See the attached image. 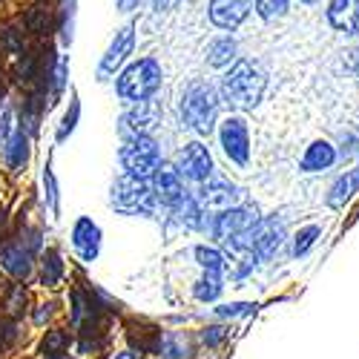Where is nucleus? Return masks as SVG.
<instances>
[{
    "label": "nucleus",
    "mask_w": 359,
    "mask_h": 359,
    "mask_svg": "<svg viewBox=\"0 0 359 359\" xmlns=\"http://www.w3.org/2000/svg\"><path fill=\"white\" fill-rule=\"evenodd\" d=\"M219 141H222V149H224V156L238 164V167H245L248 158H250V130H248V121L242 115H227L222 127H219Z\"/></svg>",
    "instance_id": "7"
},
{
    "label": "nucleus",
    "mask_w": 359,
    "mask_h": 359,
    "mask_svg": "<svg viewBox=\"0 0 359 359\" xmlns=\"http://www.w3.org/2000/svg\"><path fill=\"white\" fill-rule=\"evenodd\" d=\"M285 242H287V227H285V222L282 219H276V216H271V219H262L259 224H256V230H253V256L256 259H262V262H267V259H273L282 248H285Z\"/></svg>",
    "instance_id": "8"
},
{
    "label": "nucleus",
    "mask_w": 359,
    "mask_h": 359,
    "mask_svg": "<svg viewBox=\"0 0 359 359\" xmlns=\"http://www.w3.org/2000/svg\"><path fill=\"white\" fill-rule=\"evenodd\" d=\"M222 290H224V285H222V276L219 273H204L196 282V287H193L198 302H216V299L222 296Z\"/></svg>",
    "instance_id": "25"
},
{
    "label": "nucleus",
    "mask_w": 359,
    "mask_h": 359,
    "mask_svg": "<svg viewBox=\"0 0 359 359\" xmlns=\"http://www.w3.org/2000/svg\"><path fill=\"white\" fill-rule=\"evenodd\" d=\"M72 248L83 262H93L101 250V227L93 219L81 216L72 227Z\"/></svg>",
    "instance_id": "15"
},
{
    "label": "nucleus",
    "mask_w": 359,
    "mask_h": 359,
    "mask_svg": "<svg viewBox=\"0 0 359 359\" xmlns=\"http://www.w3.org/2000/svg\"><path fill=\"white\" fill-rule=\"evenodd\" d=\"M348 69L359 78V46H353V49L348 52Z\"/></svg>",
    "instance_id": "35"
},
{
    "label": "nucleus",
    "mask_w": 359,
    "mask_h": 359,
    "mask_svg": "<svg viewBox=\"0 0 359 359\" xmlns=\"http://www.w3.org/2000/svg\"><path fill=\"white\" fill-rule=\"evenodd\" d=\"M0 267L15 279H26L32 273V253L18 245H6V248H0Z\"/></svg>",
    "instance_id": "19"
},
{
    "label": "nucleus",
    "mask_w": 359,
    "mask_h": 359,
    "mask_svg": "<svg viewBox=\"0 0 359 359\" xmlns=\"http://www.w3.org/2000/svg\"><path fill=\"white\" fill-rule=\"evenodd\" d=\"M69 342H72V337H69L67 331H49V334L43 337V342H41V351H43V356H49V353H64V351L69 348Z\"/></svg>",
    "instance_id": "28"
},
{
    "label": "nucleus",
    "mask_w": 359,
    "mask_h": 359,
    "mask_svg": "<svg viewBox=\"0 0 359 359\" xmlns=\"http://www.w3.org/2000/svg\"><path fill=\"white\" fill-rule=\"evenodd\" d=\"M299 4H308V6H313V4H319V0H299Z\"/></svg>",
    "instance_id": "41"
},
{
    "label": "nucleus",
    "mask_w": 359,
    "mask_h": 359,
    "mask_svg": "<svg viewBox=\"0 0 359 359\" xmlns=\"http://www.w3.org/2000/svg\"><path fill=\"white\" fill-rule=\"evenodd\" d=\"M359 193V164L339 172L334 178V184L327 187V196H325V204L331 207V210H342V207Z\"/></svg>",
    "instance_id": "16"
},
{
    "label": "nucleus",
    "mask_w": 359,
    "mask_h": 359,
    "mask_svg": "<svg viewBox=\"0 0 359 359\" xmlns=\"http://www.w3.org/2000/svg\"><path fill=\"white\" fill-rule=\"evenodd\" d=\"M250 9H253L250 0H210V9H207V15H210V23L216 29L233 32V29H238L248 20Z\"/></svg>",
    "instance_id": "11"
},
{
    "label": "nucleus",
    "mask_w": 359,
    "mask_h": 359,
    "mask_svg": "<svg viewBox=\"0 0 359 359\" xmlns=\"http://www.w3.org/2000/svg\"><path fill=\"white\" fill-rule=\"evenodd\" d=\"M178 4V0H153V6L161 12V9H170V6H175Z\"/></svg>",
    "instance_id": "38"
},
{
    "label": "nucleus",
    "mask_w": 359,
    "mask_h": 359,
    "mask_svg": "<svg viewBox=\"0 0 359 359\" xmlns=\"http://www.w3.org/2000/svg\"><path fill=\"white\" fill-rule=\"evenodd\" d=\"M49 313H52V305H41V308L35 311V325H43V322L49 319Z\"/></svg>",
    "instance_id": "36"
},
{
    "label": "nucleus",
    "mask_w": 359,
    "mask_h": 359,
    "mask_svg": "<svg viewBox=\"0 0 359 359\" xmlns=\"http://www.w3.org/2000/svg\"><path fill=\"white\" fill-rule=\"evenodd\" d=\"M319 236H322V227L319 224H308L302 227L296 236H293V259H302L316 242H319Z\"/></svg>",
    "instance_id": "26"
},
{
    "label": "nucleus",
    "mask_w": 359,
    "mask_h": 359,
    "mask_svg": "<svg viewBox=\"0 0 359 359\" xmlns=\"http://www.w3.org/2000/svg\"><path fill=\"white\" fill-rule=\"evenodd\" d=\"M161 86V64L156 57H141V61L130 64L121 75H118V95L130 104H138V101H149L156 95V89Z\"/></svg>",
    "instance_id": "4"
},
{
    "label": "nucleus",
    "mask_w": 359,
    "mask_h": 359,
    "mask_svg": "<svg viewBox=\"0 0 359 359\" xmlns=\"http://www.w3.org/2000/svg\"><path fill=\"white\" fill-rule=\"evenodd\" d=\"M61 276H64V262H61V253L49 248V250L43 253V262H41V282H43L46 287H55L57 282H61Z\"/></svg>",
    "instance_id": "22"
},
{
    "label": "nucleus",
    "mask_w": 359,
    "mask_h": 359,
    "mask_svg": "<svg viewBox=\"0 0 359 359\" xmlns=\"http://www.w3.org/2000/svg\"><path fill=\"white\" fill-rule=\"evenodd\" d=\"M196 262L204 267V273H224V267H227V262H224V253L222 250H216V248H207V245H198L196 248Z\"/></svg>",
    "instance_id": "24"
},
{
    "label": "nucleus",
    "mask_w": 359,
    "mask_h": 359,
    "mask_svg": "<svg viewBox=\"0 0 359 359\" xmlns=\"http://www.w3.org/2000/svg\"><path fill=\"white\" fill-rule=\"evenodd\" d=\"M153 187L147 184V178H135V175H124L118 178L112 187V207L118 213H153Z\"/></svg>",
    "instance_id": "6"
},
{
    "label": "nucleus",
    "mask_w": 359,
    "mask_h": 359,
    "mask_svg": "<svg viewBox=\"0 0 359 359\" xmlns=\"http://www.w3.org/2000/svg\"><path fill=\"white\" fill-rule=\"evenodd\" d=\"M175 170L182 172V178H187V182H207V178L213 175V156H210V149H207L201 141H193L187 144L182 153H178V164Z\"/></svg>",
    "instance_id": "9"
},
{
    "label": "nucleus",
    "mask_w": 359,
    "mask_h": 359,
    "mask_svg": "<svg viewBox=\"0 0 359 359\" xmlns=\"http://www.w3.org/2000/svg\"><path fill=\"white\" fill-rule=\"evenodd\" d=\"M337 161H339L337 144L327 141V138H316V141L308 144L302 161H299V170L302 172H325V170H331Z\"/></svg>",
    "instance_id": "14"
},
{
    "label": "nucleus",
    "mask_w": 359,
    "mask_h": 359,
    "mask_svg": "<svg viewBox=\"0 0 359 359\" xmlns=\"http://www.w3.org/2000/svg\"><path fill=\"white\" fill-rule=\"evenodd\" d=\"M236 198H238V187L230 184L227 178H222V175H210L207 182H201V190L196 196V201L201 204V210L204 213L210 210L213 216L222 213V210H227V207H233Z\"/></svg>",
    "instance_id": "10"
},
{
    "label": "nucleus",
    "mask_w": 359,
    "mask_h": 359,
    "mask_svg": "<svg viewBox=\"0 0 359 359\" xmlns=\"http://www.w3.org/2000/svg\"><path fill=\"white\" fill-rule=\"evenodd\" d=\"M158 353L167 359H187V353H190L187 337L184 334H164L158 339Z\"/></svg>",
    "instance_id": "23"
},
{
    "label": "nucleus",
    "mask_w": 359,
    "mask_h": 359,
    "mask_svg": "<svg viewBox=\"0 0 359 359\" xmlns=\"http://www.w3.org/2000/svg\"><path fill=\"white\" fill-rule=\"evenodd\" d=\"M43 187H46V204H49V210L57 216V184H55L52 170L43 172Z\"/></svg>",
    "instance_id": "33"
},
{
    "label": "nucleus",
    "mask_w": 359,
    "mask_h": 359,
    "mask_svg": "<svg viewBox=\"0 0 359 359\" xmlns=\"http://www.w3.org/2000/svg\"><path fill=\"white\" fill-rule=\"evenodd\" d=\"M121 164L127 175L153 178V172L161 167V149L149 135H130V141L121 147Z\"/></svg>",
    "instance_id": "5"
},
{
    "label": "nucleus",
    "mask_w": 359,
    "mask_h": 359,
    "mask_svg": "<svg viewBox=\"0 0 359 359\" xmlns=\"http://www.w3.org/2000/svg\"><path fill=\"white\" fill-rule=\"evenodd\" d=\"M236 52H238V46H236V41H233L230 35L216 38L210 46H207V64L216 67V69H222V67H227V64L236 61Z\"/></svg>",
    "instance_id": "21"
},
{
    "label": "nucleus",
    "mask_w": 359,
    "mask_h": 359,
    "mask_svg": "<svg viewBox=\"0 0 359 359\" xmlns=\"http://www.w3.org/2000/svg\"><path fill=\"white\" fill-rule=\"evenodd\" d=\"M259 210L256 207H227V210L216 213L213 222H210V230L213 236L224 248H230L233 253H245V256H253V230L259 224Z\"/></svg>",
    "instance_id": "2"
},
{
    "label": "nucleus",
    "mask_w": 359,
    "mask_h": 359,
    "mask_svg": "<svg viewBox=\"0 0 359 359\" xmlns=\"http://www.w3.org/2000/svg\"><path fill=\"white\" fill-rule=\"evenodd\" d=\"M153 196L161 201V204H167V207H175L178 201L184 198V184H182V172H178L175 167H167V164H161L156 172H153Z\"/></svg>",
    "instance_id": "13"
},
{
    "label": "nucleus",
    "mask_w": 359,
    "mask_h": 359,
    "mask_svg": "<svg viewBox=\"0 0 359 359\" xmlns=\"http://www.w3.org/2000/svg\"><path fill=\"white\" fill-rule=\"evenodd\" d=\"M264 89H267V72L262 69L259 61H253V57L236 61L222 78V98L233 109L259 107L264 98Z\"/></svg>",
    "instance_id": "1"
},
{
    "label": "nucleus",
    "mask_w": 359,
    "mask_h": 359,
    "mask_svg": "<svg viewBox=\"0 0 359 359\" xmlns=\"http://www.w3.org/2000/svg\"><path fill=\"white\" fill-rule=\"evenodd\" d=\"M227 334H230L227 325H213V327H204L201 339H204V345H219V342L227 339Z\"/></svg>",
    "instance_id": "32"
},
{
    "label": "nucleus",
    "mask_w": 359,
    "mask_h": 359,
    "mask_svg": "<svg viewBox=\"0 0 359 359\" xmlns=\"http://www.w3.org/2000/svg\"><path fill=\"white\" fill-rule=\"evenodd\" d=\"M78 115H81V104H78V95H72V104H69V109H67V115H64V121H61V130H57V141H64V138L75 130Z\"/></svg>",
    "instance_id": "30"
},
{
    "label": "nucleus",
    "mask_w": 359,
    "mask_h": 359,
    "mask_svg": "<svg viewBox=\"0 0 359 359\" xmlns=\"http://www.w3.org/2000/svg\"><path fill=\"white\" fill-rule=\"evenodd\" d=\"M219 118V95L210 83H190L182 95V121L198 135H210Z\"/></svg>",
    "instance_id": "3"
},
{
    "label": "nucleus",
    "mask_w": 359,
    "mask_h": 359,
    "mask_svg": "<svg viewBox=\"0 0 359 359\" xmlns=\"http://www.w3.org/2000/svg\"><path fill=\"white\" fill-rule=\"evenodd\" d=\"M156 124H158V107L153 101H138L121 118V130L127 135H147V130H153Z\"/></svg>",
    "instance_id": "18"
},
{
    "label": "nucleus",
    "mask_w": 359,
    "mask_h": 359,
    "mask_svg": "<svg viewBox=\"0 0 359 359\" xmlns=\"http://www.w3.org/2000/svg\"><path fill=\"white\" fill-rule=\"evenodd\" d=\"M339 141H342V147H337V149H339V158H342V161L359 158V133H356V130H345V133L339 135Z\"/></svg>",
    "instance_id": "29"
},
{
    "label": "nucleus",
    "mask_w": 359,
    "mask_h": 359,
    "mask_svg": "<svg viewBox=\"0 0 359 359\" xmlns=\"http://www.w3.org/2000/svg\"><path fill=\"white\" fill-rule=\"evenodd\" d=\"M138 4H141V0H118V9H121V12H133V9H138Z\"/></svg>",
    "instance_id": "37"
},
{
    "label": "nucleus",
    "mask_w": 359,
    "mask_h": 359,
    "mask_svg": "<svg viewBox=\"0 0 359 359\" xmlns=\"http://www.w3.org/2000/svg\"><path fill=\"white\" fill-rule=\"evenodd\" d=\"M133 43H135V26H124L121 32H115V38H112V43H109V49L104 55V61H101V72L112 75L130 57Z\"/></svg>",
    "instance_id": "17"
},
{
    "label": "nucleus",
    "mask_w": 359,
    "mask_h": 359,
    "mask_svg": "<svg viewBox=\"0 0 359 359\" xmlns=\"http://www.w3.org/2000/svg\"><path fill=\"white\" fill-rule=\"evenodd\" d=\"M253 6H256V15L262 20H279L290 12V0H253Z\"/></svg>",
    "instance_id": "27"
},
{
    "label": "nucleus",
    "mask_w": 359,
    "mask_h": 359,
    "mask_svg": "<svg viewBox=\"0 0 359 359\" xmlns=\"http://www.w3.org/2000/svg\"><path fill=\"white\" fill-rule=\"evenodd\" d=\"M0 147H4V158H6V164L12 170H20L26 164V158H29V135L20 127H15L9 135H4Z\"/></svg>",
    "instance_id": "20"
},
{
    "label": "nucleus",
    "mask_w": 359,
    "mask_h": 359,
    "mask_svg": "<svg viewBox=\"0 0 359 359\" xmlns=\"http://www.w3.org/2000/svg\"><path fill=\"white\" fill-rule=\"evenodd\" d=\"M23 299H26L23 285H15V287H12V293H9V299H6V308H9V313H18V311H20Z\"/></svg>",
    "instance_id": "34"
},
{
    "label": "nucleus",
    "mask_w": 359,
    "mask_h": 359,
    "mask_svg": "<svg viewBox=\"0 0 359 359\" xmlns=\"http://www.w3.org/2000/svg\"><path fill=\"white\" fill-rule=\"evenodd\" d=\"M327 23L348 38H359V0H327Z\"/></svg>",
    "instance_id": "12"
},
{
    "label": "nucleus",
    "mask_w": 359,
    "mask_h": 359,
    "mask_svg": "<svg viewBox=\"0 0 359 359\" xmlns=\"http://www.w3.org/2000/svg\"><path fill=\"white\" fill-rule=\"evenodd\" d=\"M46 359H72V356H64V353H49Z\"/></svg>",
    "instance_id": "40"
},
{
    "label": "nucleus",
    "mask_w": 359,
    "mask_h": 359,
    "mask_svg": "<svg viewBox=\"0 0 359 359\" xmlns=\"http://www.w3.org/2000/svg\"><path fill=\"white\" fill-rule=\"evenodd\" d=\"M256 311V305L253 302H233V305H222V308H216V313L222 316V319H236V316H250Z\"/></svg>",
    "instance_id": "31"
},
{
    "label": "nucleus",
    "mask_w": 359,
    "mask_h": 359,
    "mask_svg": "<svg viewBox=\"0 0 359 359\" xmlns=\"http://www.w3.org/2000/svg\"><path fill=\"white\" fill-rule=\"evenodd\" d=\"M115 359H138L133 351H121V353H115Z\"/></svg>",
    "instance_id": "39"
}]
</instances>
